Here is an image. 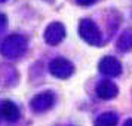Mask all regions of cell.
I'll use <instances>...</instances> for the list:
<instances>
[{"instance_id":"cell-8","label":"cell","mask_w":132,"mask_h":126,"mask_svg":"<svg viewBox=\"0 0 132 126\" xmlns=\"http://www.w3.org/2000/svg\"><path fill=\"white\" fill-rule=\"evenodd\" d=\"M19 116H21V111H19L18 105L15 102L9 101V99L2 101V117L6 122L13 123V122H16L19 119Z\"/></svg>"},{"instance_id":"cell-13","label":"cell","mask_w":132,"mask_h":126,"mask_svg":"<svg viewBox=\"0 0 132 126\" xmlns=\"http://www.w3.org/2000/svg\"><path fill=\"white\" fill-rule=\"evenodd\" d=\"M123 126H132V119L126 120V122H125V125H123Z\"/></svg>"},{"instance_id":"cell-9","label":"cell","mask_w":132,"mask_h":126,"mask_svg":"<svg viewBox=\"0 0 132 126\" xmlns=\"http://www.w3.org/2000/svg\"><path fill=\"white\" fill-rule=\"evenodd\" d=\"M117 122H119L117 114L108 111V113L100 114V116L95 119L94 125L95 126H117Z\"/></svg>"},{"instance_id":"cell-14","label":"cell","mask_w":132,"mask_h":126,"mask_svg":"<svg viewBox=\"0 0 132 126\" xmlns=\"http://www.w3.org/2000/svg\"><path fill=\"white\" fill-rule=\"evenodd\" d=\"M3 119V117H2V101H0V120Z\"/></svg>"},{"instance_id":"cell-1","label":"cell","mask_w":132,"mask_h":126,"mask_svg":"<svg viewBox=\"0 0 132 126\" xmlns=\"http://www.w3.org/2000/svg\"><path fill=\"white\" fill-rule=\"evenodd\" d=\"M27 46H28L27 37L21 36V34H11L3 40L2 46H0V52L5 58L16 60L21 55L25 54Z\"/></svg>"},{"instance_id":"cell-5","label":"cell","mask_w":132,"mask_h":126,"mask_svg":"<svg viewBox=\"0 0 132 126\" xmlns=\"http://www.w3.org/2000/svg\"><path fill=\"white\" fill-rule=\"evenodd\" d=\"M54 102H55V95L48 90V92H42V94L34 96L31 99L30 105L34 113H45V111H48L49 108H52Z\"/></svg>"},{"instance_id":"cell-10","label":"cell","mask_w":132,"mask_h":126,"mask_svg":"<svg viewBox=\"0 0 132 126\" xmlns=\"http://www.w3.org/2000/svg\"><path fill=\"white\" fill-rule=\"evenodd\" d=\"M117 49H119L120 52L132 51V28L125 30L120 34L119 40H117Z\"/></svg>"},{"instance_id":"cell-15","label":"cell","mask_w":132,"mask_h":126,"mask_svg":"<svg viewBox=\"0 0 132 126\" xmlns=\"http://www.w3.org/2000/svg\"><path fill=\"white\" fill-rule=\"evenodd\" d=\"M3 2H6V0H0V3H3Z\"/></svg>"},{"instance_id":"cell-12","label":"cell","mask_w":132,"mask_h":126,"mask_svg":"<svg viewBox=\"0 0 132 126\" xmlns=\"http://www.w3.org/2000/svg\"><path fill=\"white\" fill-rule=\"evenodd\" d=\"M7 22V18H6V15H3V13H0V27H5Z\"/></svg>"},{"instance_id":"cell-11","label":"cell","mask_w":132,"mask_h":126,"mask_svg":"<svg viewBox=\"0 0 132 126\" xmlns=\"http://www.w3.org/2000/svg\"><path fill=\"white\" fill-rule=\"evenodd\" d=\"M79 5H83V6H88V5H92L94 2H96V0H76Z\"/></svg>"},{"instance_id":"cell-2","label":"cell","mask_w":132,"mask_h":126,"mask_svg":"<svg viewBox=\"0 0 132 126\" xmlns=\"http://www.w3.org/2000/svg\"><path fill=\"white\" fill-rule=\"evenodd\" d=\"M79 34L86 43H89L92 46H100L102 43V34L98 25L92 19L85 18L79 24Z\"/></svg>"},{"instance_id":"cell-6","label":"cell","mask_w":132,"mask_h":126,"mask_svg":"<svg viewBox=\"0 0 132 126\" xmlns=\"http://www.w3.org/2000/svg\"><path fill=\"white\" fill-rule=\"evenodd\" d=\"M98 70L108 77H116L122 73V64L114 56H104L98 64Z\"/></svg>"},{"instance_id":"cell-3","label":"cell","mask_w":132,"mask_h":126,"mask_svg":"<svg viewBox=\"0 0 132 126\" xmlns=\"http://www.w3.org/2000/svg\"><path fill=\"white\" fill-rule=\"evenodd\" d=\"M49 73L56 79H68L74 73V65L65 58H55L49 64Z\"/></svg>"},{"instance_id":"cell-7","label":"cell","mask_w":132,"mask_h":126,"mask_svg":"<svg viewBox=\"0 0 132 126\" xmlns=\"http://www.w3.org/2000/svg\"><path fill=\"white\" fill-rule=\"evenodd\" d=\"M117 94H119V88L110 80H102L96 86V95L101 99H105V101L113 99L117 96Z\"/></svg>"},{"instance_id":"cell-4","label":"cell","mask_w":132,"mask_h":126,"mask_svg":"<svg viewBox=\"0 0 132 126\" xmlns=\"http://www.w3.org/2000/svg\"><path fill=\"white\" fill-rule=\"evenodd\" d=\"M64 37H65V27L61 22H51L46 27L45 34H43L45 42L51 46H55V45L61 43L64 40Z\"/></svg>"}]
</instances>
